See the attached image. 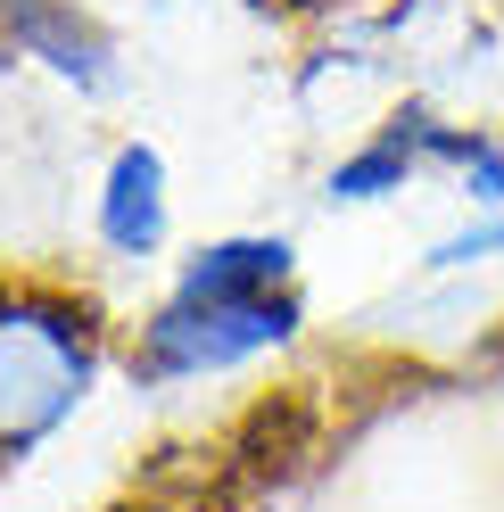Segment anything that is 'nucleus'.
<instances>
[{
  "instance_id": "nucleus-2",
  "label": "nucleus",
  "mask_w": 504,
  "mask_h": 512,
  "mask_svg": "<svg viewBox=\"0 0 504 512\" xmlns=\"http://www.w3.org/2000/svg\"><path fill=\"white\" fill-rule=\"evenodd\" d=\"M306 339V298L298 290H265V298H157L141 323L124 364L149 389H191V380H224L248 372L265 356H290Z\"/></svg>"
},
{
  "instance_id": "nucleus-4",
  "label": "nucleus",
  "mask_w": 504,
  "mask_h": 512,
  "mask_svg": "<svg viewBox=\"0 0 504 512\" xmlns=\"http://www.w3.org/2000/svg\"><path fill=\"white\" fill-rule=\"evenodd\" d=\"M91 232H100L108 256L141 265L174 240V174H166V149L157 141H116L100 190H91Z\"/></svg>"
},
{
  "instance_id": "nucleus-3",
  "label": "nucleus",
  "mask_w": 504,
  "mask_h": 512,
  "mask_svg": "<svg viewBox=\"0 0 504 512\" xmlns=\"http://www.w3.org/2000/svg\"><path fill=\"white\" fill-rule=\"evenodd\" d=\"M0 50L67 83L75 100H108L124 83V50L83 0H0Z\"/></svg>"
},
{
  "instance_id": "nucleus-7",
  "label": "nucleus",
  "mask_w": 504,
  "mask_h": 512,
  "mask_svg": "<svg viewBox=\"0 0 504 512\" xmlns=\"http://www.w3.org/2000/svg\"><path fill=\"white\" fill-rule=\"evenodd\" d=\"M504 256V215H463L455 232H438L422 248V273H480Z\"/></svg>"
},
{
  "instance_id": "nucleus-5",
  "label": "nucleus",
  "mask_w": 504,
  "mask_h": 512,
  "mask_svg": "<svg viewBox=\"0 0 504 512\" xmlns=\"http://www.w3.org/2000/svg\"><path fill=\"white\" fill-rule=\"evenodd\" d=\"M265 290H298L290 232H215L174 265V298H265Z\"/></svg>"
},
{
  "instance_id": "nucleus-1",
  "label": "nucleus",
  "mask_w": 504,
  "mask_h": 512,
  "mask_svg": "<svg viewBox=\"0 0 504 512\" xmlns=\"http://www.w3.org/2000/svg\"><path fill=\"white\" fill-rule=\"evenodd\" d=\"M108 372L100 314L42 281H0V463H25Z\"/></svg>"
},
{
  "instance_id": "nucleus-6",
  "label": "nucleus",
  "mask_w": 504,
  "mask_h": 512,
  "mask_svg": "<svg viewBox=\"0 0 504 512\" xmlns=\"http://www.w3.org/2000/svg\"><path fill=\"white\" fill-rule=\"evenodd\" d=\"M414 182H422L414 141H405L397 124H381V133H364V141L323 174V199H331V207H389V199H405Z\"/></svg>"
},
{
  "instance_id": "nucleus-8",
  "label": "nucleus",
  "mask_w": 504,
  "mask_h": 512,
  "mask_svg": "<svg viewBox=\"0 0 504 512\" xmlns=\"http://www.w3.org/2000/svg\"><path fill=\"white\" fill-rule=\"evenodd\" d=\"M124 512H133V504H124Z\"/></svg>"
}]
</instances>
